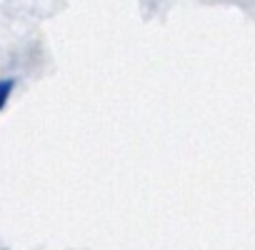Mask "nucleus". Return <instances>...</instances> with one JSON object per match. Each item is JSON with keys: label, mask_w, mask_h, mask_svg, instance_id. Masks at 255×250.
<instances>
[{"label": "nucleus", "mask_w": 255, "mask_h": 250, "mask_svg": "<svg viewBox=\"0 0 255 250\" xmlns=\"http://www.w3.org/2000/svg\"><path fill=\"white\" fill-rule=\"evenodd\" d=\"M13 90H15V80L13 78H3V80H0V110L5 108V103L13 95Z\"/></svg>", "instance_id": "obj_1"}]
</instances>
